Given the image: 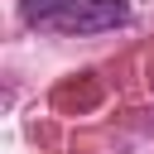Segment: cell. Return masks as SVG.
<instances>
[{
	"instance_id": "cell-1",
	"label": "cell",
	"mask_w": 154,
	"mask_h": 154,
	"mask_svg": "<svg viewBox=\"0 0 154 154\" xmlns=\"http://www.w3.org/2000/svg\"><path fill=\"white\" fill-rule=\"evenodd\" d=\"M130 19V5L125 0H67L58 14L43 19V29H58V34H106L116 24Z\"/></svg>"
},
{
	"instance_id": "cell-2",
	"label": "cell",
	"mask_w": 154,
	"mask_h": 154,
	"mask_svg": "<svg viewBox=\"0 0 154 154\" xmlns=\"http://www.w3.org/2000/svg\"><path fill=\"white\" fill-rule=\"evenodd\" d=\"M63 5H67V0H24V19H29V24H43V19L58 14Z\"/></svg>"
}]
</instances>
